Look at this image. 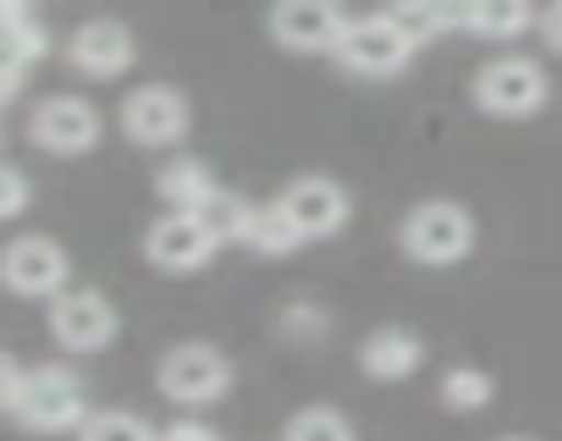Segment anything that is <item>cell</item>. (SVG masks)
I'll use <instances>...</instances> for the list:
<instances>
[{"mask_svg": "<svg viewBox=\"0 0 562 441\" xmlns=\"http://www.w3.org/2000/svg\"><path fill=\"white\" fill-rule=\"evenodd\" d=\"M474 249V215L452 199H430L414 204L403 215V255L419 265H452Z\"/></svg>", "mask_w": 562, "mask_h": 441, "instance_id": "cell-1", "label": "cell"}, {"mask_svg": "<svg viewBox=\"0 0 562 441\" xmlns=\"http://www.w3.org/2000/svg\"><path fill=\"white\" fill-rule=\"evenodd\" d=\"M12 414L29 430H72V425H83V386H78L72 370L40 364V370L23 375V386L12 397Z\"/></svg>", "mask_w": 562, "mask_h": 441, "instance_id": "cell-2", "label": "cell"}, {"mask_svg": "<svg viewBox=\"0 0 562 441\" xmlns=\"http://www.w3.org/2000/svg\"><path fill=\"white\" fill-rule=\"evenodd\" d=\"M232 386V364L210 342H182L160 359V392L171 403H215Z\"/></svg>", "mask_w": 562, "mask_h": 441, "instance_id": "cell-3", "label": "cell"}, {"mask_svg": "<svg viewBox=\"0 0 562 441\" xmlns=\"http://www.w3.org/2000/svg\"><path fill=\"white\" fill-rule=\"evenodd\" d=\"M337 56H342V67H353V72H364V78H392V72L408 67L414 45H408L403 29L381 12V18H353V23L342 29V39H337Z\"/></svg>", "mask_w": 562, "mask_h": 441, "instance_id": "cell-4", "label": "cell"}, {"mask_svg": "<svg viewBox=\"0 0 562 441\" xmlns=\"http://www.w3.org/2000/svg\"><path fill=\"white\" fill-rule=\"evenodd\" d=\"M67 271L72 265H67L61 244H50L40 233H29V238L0 249V282H7L12 293H23V298H61Z\"/></svg>", "mask_w": 562, "mask_h": 441, "instance_id": "cell-5", "label": "cell"}, {"mask_svg": "<svg viewBox=\"0 0 562 441\" xmlns=\"http://www.w3.org/2000/svg\"><path fill=\"white\" fill-rule=\"evenodd\" d=\"M474 100H480V111H491V116H529V111H540V100H546V72H540L535 61H524V56H502V61L480 67Z\"/></svg>", "mask_w": 562, "mask_h": 441, "instance_id": "cell-6", "label": "cell"}, {"mask_svg": "<svg viewBox=\"0 0 562 441\" xmlns=\"http://www.w3.org/2000/svg\"><path fill=\"white\" fill-rule=\"evenodd\" d=\"M29 133H34V144L50 149V155H83V149H94V138H100V111H94L89 100H78V94H56V100H40V105H34Z\"/></svg>", "mask_w": 562, "mask_h": 441, "instance_id": "cell-7", "label": "cell"}, {"mask_svg": "<svg viewBox=\"0 0 562 441\" xmlns=\"http://www.w3.org/2000/svg\"><path fill=\"white\" fill-rule=\"evenodd\" d=\"M50 331H56L61 348L94 353V348H105V342L116 337V309H111L105 293L78 287V293H61V298L50 304Z\"/></svg>", "mask_w": 562, "mask_h": 441, "instance_id": "cell-8", "label": "cell"}, {"mask_svg": "<svg viewBox=\"0 0 562 441\" xmlns=\"http://www.w3.org/2000/svg\"><path fill=\"white\" fill-rule=\"evenodd\" d=\"M122 127H127L133 144H149V149L177 144V138L188 133V100H182L177 89H166V83L133 89L127 105H122Z\"/></svg>", "mask_w": 562, "mask_h": 441, "instance_id": "cell-9", "label": "cell"}, {"mask_svg": "<svg viewBox=\"0 0 562 441\" xmlns=\"http://www.w3.org/2000/svg\"><path fill=\"white\" fill-rule=\"evenodd\" d=\"M342 29H348V18H342L337 7H326V0H288V7H276V12H270V34H276V45L304 50V56H315V50H337Z\"/></svg>", "mask_w": 562, "mask_h": 441, "instance_id": "cell-10", "label": "cell"}, {"mask_svg": "<svg viewBox=\"0 0 562 441\" xmlns=\"http://www.w3.org/2000/svg\"><path fill=\"white\" fill-rule=\"evenodd\" d=\"M144 255H149V265L182 276V271H199V265L215 255V238L204 233V220H199V215H177V210H171V215H160L155 227H149Z\"/></svg>", "mask_w": 562, "mask_h": 441, "instance_id": "cell-11", "label": "cell"}, {"mask_svg": "<svg viewBox=\"0 0 562 441\" xmlns=\"http://www.w3.org/2000/svg\"><path fill=\"white\" fill-rule=\"evenodd\" d=\"M276 204L288 210L299 238H331V233H342V220H348V193L331 177H299Z\"/></svg>", "mask_w": 562, "mask_h": 441, "instance_id": "cell-12", "label": "cell"}, {"mask_svg": "<svg viewBox=\"0 0 562 441\" xmlns=\"http://www.w3.org/2000/svg\"><path fill=\"white\" fill-rule=\"evenodd\" d=\"M67 56H72V67L78 72H89V78H116L122 67H133V34L122 29V23H111V18H94V23H83L78 34H72V45H67Z\"/></svg>", "mask_w": 562, "mask_h": 441, "instance_id": "cell-13", "label": "cell"}, {"mask_svg": "<svg viewBox=\"0 0 562 441\" xmlns=\"http://www.w3.org/2000/svg\"><path fill=\"white\" fill-rule=\"evenodd\" d=\"M419 359H425V342H419L408 326H381V331H370L364 348H359V364H364V375H375V381H403V375L419 370Z\"/></svg>", "mask_w": 562, "mask_h": 441, "instance_id": "cell-14", "label": "cell"}, {"mask_svg": "<svg viewBox=\"0 0 562 441\" xmlns=\"http://www.w3.org/2000/svg\"><path fill=\"white\" fill-rule=\"evenodd\" d=\"M535 23V12L524 0H480V7H458V29L480 34V39H513Z\"/></svg>", "mask_w": 562, "mask_h": 441, "instance_id": "cell-15", "label": "cell"}, {"mask_svg": "<svg viewBox=\"0 0 562 441\" xmlns=\"http://www.w3.org/2000/svg\"><path fill=\"white\" fill-rule=\"evenodd\" d=\"M155 188H160V199H166L177 215H193V210L215 193V177H210L199 160H171V166L155 177Z\"/></svg>", "mask_w": 562, "mask_h": 441, "instance_id": "cell-16", "label": "cell"}, {"mask_svg": "<svg viewBox=\"0 0 562 441\" xmlns=\"http://www.w3.org/2000/svg\"><path fill=\"white\" fill-rule=\"evenodd\" d=\"M193 215L204 220V233H210V238H215V249H221V244L248 238V215H254V204H248V199H237V193H226V188H215Z\"/></svg>", "mask_w": 562, "mask_h": 441, "instance_id": "cell-17", "label": "cell"}, {"mask_svg": "<svg viewBox=\"0 0 562 441\" xmlns=\"http://www.w3.org/2000/svg\"><path fill=\"white\" fill-rule=\"evenodd\" d=\"M243 244L259 249V255H288V249H299L304 238H299V227L288 220V210H281V204H254L248 238H243Z\"/></svg>", "mask_w": 562, "mask_h": 441, "instance_id": "cell-18", "label": "cell"}, {"mask_svg": "<svg viewBox=\"0 0 562 441\" xmlns=\"http://www.w3.org/2000/svg\"><path fill=\"white\" fill-rule=\"evenodd\" d=\"M386 18L403 29V39H408L414 50L430 45L441 29H458V7H392Z\"/></svg>", "mask_w": 562, "mask_h": 441, "instance_id": "cell-19", "label": "cell"}, {"mask_svg": "<svg viewBox=\"0 0 562 441\" xmlns=\"http://www.w3.org/2000/svg\"><path fill=\"white\" fill-rule=\"evenodd\" d=\"M78 441H160L138 414H122V408H105V414H89L78 425Z\"/></svg>", "mask_w": 562, "mask_h": 441, "instance_id": "cell-20", "label": "cell"}, {"mask_svg": "<svg viewBox=\"0 0 562 441\" xmlns=\"http://www.w3.org/2000/svg\"><path fill=\"white\" fill-rule=\"evenodd\" d=\"M281 441H353V425L337 408H304V414L288 419Z\"/></svg>", "mask_w": 562, "mask_h": 441, "instance_id": "cell-21", "label": "cell"}, {"mask_svg": "<svg viewBox=\"0 0 562 441\" xmlns=\"http://www.w3.org/2000/svg\"><path fill=\"white\" fill-rule=\"evenodd\" d=\"M441 403L458 408V414L485 408V403H491V375H485V370H447V381H441Z\"/></svg>", "mask_w": 562, "mask_h": 441, "instance_id": "cell-22", "label": "cell"}, {"mask_svg": "<svg viewBox=\"0 0 562 441\" xmlns=\"http://www.w3.org/2000/svg\"><path fill=\"white\" fill-rule=\"evenodd\" d=\"M23 204H29V177L18 166H0V220L18 215Z\"/></svg>", "mask_w": 562, "mask_h": 441, "instance_id": "cell-23", "label": "cell"}, {"mask_svg": "<svg viewBox=\"0 0 562 441\" xmlns=\"http://www.w3.org/2000/svg\"><path fill=\"white\" fill-rule=\"evenodd\" d=\"M281 331L288 337H326V315L310 309V304H293L288 315H281Z\"/></svg>", "mask_w": 562, "mask_h": 441, "instance_id": "cell-24", "label": "cell"}, {"mask_svg": "<svg viewBox=\"0 0 562 441\" xmlns=\"http://www.w3.org/2000/svg\"><path fill=\"white\" fill-rule=\"evenodd\" d=\"M18 386H23V375L0 359V408H12V397H18Z\"/></svg>", "mask_w": 562, "mask_h": 441, "instance_id": "cell-25", "label": "cell"}, {"mask_svg": "<svg viewBox=\"0 0 562 441\" xmlns=\"http://www.w3.org/2000/svg\"><path fill=\"white\" fill-rule=\"evenodd\" d=\"M160 441H215V430H204V425H171Z\"/></svg>", "mask_w": 562, "mask_h": 441, "instance_id": "cell-26", "label": "cell"}, {"mask_svg": "<svg viewBox=\"0 0 562 441\" xmlns=\"http://www.w3.org/2000/svg\"><path fill=\"white\" fill-rule=\"evenodd\" d=\"M540 29H546V39H551V50H562V7H551V12L540 18Z\"/></svg>", "mask_w": 562, "mask_h": 441, "instance_id": "cell-27", "label": "cell"}, {"mask_svg": "<svg viewBox=\"0 0 562 441\" xmlns=\"http://www.w3.org/2000/svg\"><path fill=\"white\" fill-rule=\"evenodd\" d=\"M12 89H18V83H7V78H0V105H7V100H12Z\"/></svg>", "mask_w": 562, "mask_h": 441, "instance_id": "cell-28", "label": "cell"}, {"mask_svg": "<svg viewBox=\"0 0 562 441\" xmlns=\"http://www.w3.org/2000/svg\"><path fill=\"white\" fill-rule=\"evenodd\" d=\"M502 441H529V436H502Z\"/></svg>", "mask_w": 562, "mask_h": 441, "instance_id": "cell-29", "label": "cell"}]
</instances>
